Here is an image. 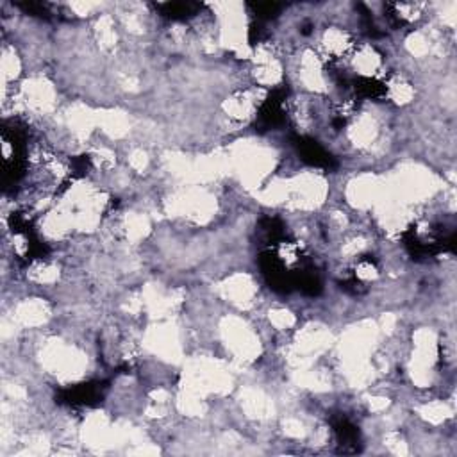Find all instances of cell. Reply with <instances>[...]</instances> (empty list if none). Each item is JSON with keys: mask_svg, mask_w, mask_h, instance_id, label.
I'll return each mask as SVG.
<instances>
[{"mask_svg": "<svg viewBox=\"0 0 457 457\" xmlns=\"http://www.w3.org/2000/svg\"><path fill=\"white\" fill-rule=\"evenodd\" d=\"M295 145H297L298 154H300L302 159L308 164H311V167L327 168V170L334 167V159H332L331 154L320 145L318 142H315V140L305 138V136H298V138L295 140Z\"/></svg>", "mask_w": 457, "mask_h": 457, "instance_id": "6da1fadb", "label": "cell"}, {"mask_svg": "<svg viewBox=\"0 0 457 457\" xmlns=\"http://www.w3.org/2000/svg\"><path fill=\"white\" fill-rule=\"evenodd\" d=\"M104 384H81L77 388L63 391V402L70 405H91L95 400L102 398Z\"/></svg>", "mask_w": 457, "mask_h": 457, "instance_id": "7a4b0ae2", "label": "cell"}, {"mask_svg": "<svg viewBox=\"0 0 457 457\" xmlns=\"http://www.w3.org/2000/svg\"><path fill=\"white\" fill-rule=\"evenodd\" d=\"M336 434H338L339 445L343 446V452H346V446H352V452H357V443H359V431L356 425L345 417H339L332 422Z\"/></svg>", "mask_w": 457, "mask_h": 457, "instance_id": "3957f363", "label": "cell"}, {"mask_svg": "<svg viewBox=\"0 0 457 457\" xmlns=\"http://www.w3.org/2000/svg\"><path fill=\"white\" fill-rule=\"evenodd\" d=\"M159 9L168 18L182 20L195 15V11L198 9V4H191V2H174V4H161Z\"/></svg>", "mask_w": 457, "mask_h": 457, "instance_id": "277c9868", "label": "cell"}, {"mask_svg": "<svg viewBox=\"0 0 457 457\" xmlns=\"http://www.w3.org/2000/svg\"><path fill=\"white\" fill-rule=\"evenodd\" d=\"M254 9H256L257 20H271L276 18L281 11L279 4H271V2H264V4H254Z\"/></svg>", "mask_w": 457, "mask_h": 457, "instance_id": "5b68a950", "label": "cell"}]
</instances>
